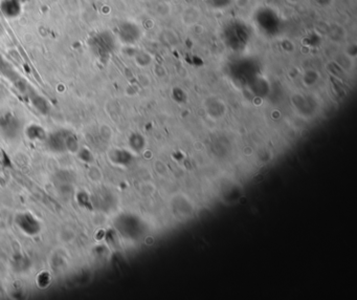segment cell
Segmentation results:
<instances>
[{"instance_id":"1","label":"cell","mask_w":357,"mask_h":300,"mask_svg":"<svg viewBox=\"0 0 357 300\" xmlns=\"http://www.w3.org/2000/svg\"><path fill=\"white\" fill-rule=\"evenodd\" d=\"M0 9L6 14V16L9 17L17 16L20 12L19 3L17 0H5V2L0 5Z\"/></svg>"},{"instance_id":"2","label":"cell","mask_w":357,"mask_h":300,"mask_svg":"<svg viewBox=\"0 0 357 300\" xmlns=\"http://www.w3.org/2000/svg\"><path fill=\"white\" fill-rule=\"evenodd\" d=\"M17 2L20 4V3H22V2H26V0H17Z\"/></svg>"}]
</instances>
